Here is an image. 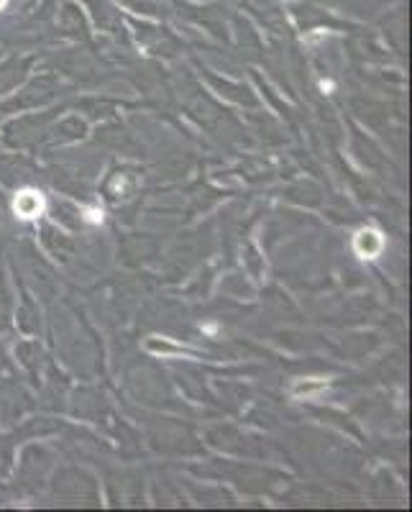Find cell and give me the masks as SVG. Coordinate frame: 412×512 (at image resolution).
Listing matches in <instances>:
<instances>
[{"label":"cell","instance_id":"2","mask_svg":"<svg viewBox=\"0 0 412 512\" xmlns=\"http://www.w3.org/2000/svg\"><path fill=\"white\" fill-rule=\"evenodd\" d=\"M384 249V236L377 228H361L354 236V251L361 259H377Z\"/></svg>","mask_w":412,"mask_h":512},{"label":"cell","instance_id":"3","mask_svg":"<svg viewBox=\"0 0 412 512\" xmlns=\"http://www.w3.org/2000/svg\"><path fill=\"white\" fill-rule=\"evenodd\" d=\"M325 387H328L325 379H300V382L292 387V395L310 400V397H318L320 392H325Z\"/></svg>","mask_w":412,"mask_h":512},{"label":"cell","instance_id":"6","mask_svg":"<svg viewBox=\"0 0 412 512\" xmlns=\"http://www.w3.org/2000/svg\"><path fill=\"white\" fill-rule=\"evenodd\" d=\"M320 88H323V90H333V82L331 80H328V82H320Z\"/></svg>","mask_w":412,"mask_h":512},{"label":"cell","instance_id":"5","mask_svg":"<svg viewBox=\"0 0 412 512\" xmlns=\"http://www.w3.org/2000/svg\"><path fill=\"white\" fill-rule=\"evenodd\" d=\"M85 221H88V223H103V210L88 208V210H85Z\"/></svg>","mask_w":412,"mask_h":512},{"label":"cell","instance_id":"7","mask_svg":"<svg viewBox=\"0 0 412 512\" xmlns=\"http://www.w3.org/2000/svg\"><path fill=\"white\" fill-rule=\"evenodd\" d=\"M203 331L205 333H215V331H218V326H213V323H210V326H203Z\"/></svg>","mask_w":412,"mask_h":512},{"label":"cell","instance_id":"8","mask_svg":"<svg viewBox=\"0 0 412 512\" xmlns=\"http://www.w3.org/2000/svg\"><path fill=\"white\" fill-rule=\"evenodd\" d=\"M3 3H6V0H0V6H3Z\"/></svg>","mask_w":412,"mask_h":512},{"label":"cell","instance_id":"4","mask_svg":"<svg viewBox=\"0 0 412 512\" xmlns=\"http://www.w3.org/2000/svg\"><path fill=\"white\" fill-rule=\"evenodd\" d=\"M146 349L154 351V354H162V356H192V351L182 349V346H175V344H169V341H146Z\"/></svg>","mask_w":412,"mask_h":512},{"label":"cell","instance_id":"1","mask_svg":"<svg viewBox=\"0 0 412 512\" xmlns=\"http://www.w3.org/2000/svg\"><path fill=\"white\" fill-rule=\"evenodd\" d=\"M44 208H47L44 195H41L39 190H31V187L18 192L16 200H13V213H16L18 218H24V221H34V218H39L41 213H44Z\"/></svg>","mask_w":412,"mask_h":512}]
</instances>
